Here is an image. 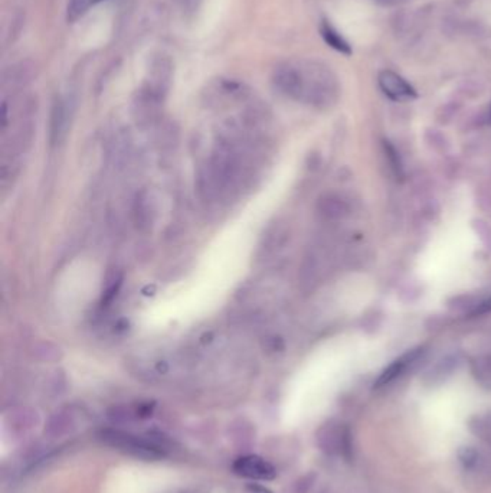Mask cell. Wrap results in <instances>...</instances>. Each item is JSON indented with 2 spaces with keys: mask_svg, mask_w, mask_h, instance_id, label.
Returning a JSON list of instances; mask_svg holds the SVG:
<instances>
[{
  "mask_svg": "<svg viewBox=\"0 0 491 493\" xmlns=\"http://www.w3.org/2000/svg\"><path fill=\"white\" fill-rule=\"evenodd\" d=\"M300 72L301 98L308 106L330 109L339 98V86L331 71L313 61H296Z\"/></svg>",
  "mask_w": 491,
  "mask_h": 493,
  "instance_id": "1",
  "label": "cell"
},
{
  "mask_svg": "<svg viewBox=\"0 0 491 493\" xmlns=\"http://www.w3.org/2000/svg\"><path fill=\"white\" fill-rule=\"evenodd\" d=\"M287 234L281 227H272L267 231L264 236L263 244H261V251L265 255H270L271 252H275V250L282 248L284 241H286Z\"/></svg>",
  "mask_w": 491,
  "mask_h": 493,
  "instance_id": "17",
  "label": "cell"
},
{
  "mask_svg": "<svg viewBox=\"0 0 491 493\" xmlns=\"http://www.w3.org/2000/svg\"><path fill=\"white\" fill-rule=\"evenodd\" d=\"M34 355H35V358H38L41 360L50 362V360L60 359L62 352H61L60 346H57L53 342H39L34 348Z\"/></svg>",
  "mask_w": 491,
  "mask_h": 493,
  "instance_id": "20",
  "label": "cell"
},
{
  "mask_svg": "<svg viewBox=\"0 0 491 493\" xmlns=\"http://www.w3.org/2000/svg\"><path fill=\"white\" fill-rule=\"evenodd\" d=\"M478 203L481 208H484V210H490L491 208V192L487 191L485 194H481L478 196Z\"/></svg>",
  "mask_w": 491,
  "mask_h": 493,
  "instance_id": "24",
  "label": "cell"
},
{
  "mask_svg": "<svg viewBox=\"0 0 491 493\" xmlns=\"http://www.w3.org/2000/svg\"><path fill=\"white\" fill-rule=\"evenodd\" d=\"M490 119H491V109H490Z\"/></svg>",
  "mask_w": 491,
  "mask_h": 493,
  "instance_id": "26",
  "label": "cell"
},
{
  "mask_svg": "<svg viewBox=\"0 0 491 493\" xmlns=\"http://www.w3.org/2000/svg\"><path fill=\"white\" fill-rule=\"evenodd\" d=\"M317 214L326 221H343L352 214L349 199L338 192L323 194L317 201Z\"/></svg>",
  "mask_w": 491,
  "mask_h": 493,
  "instance_id": "10",
  "label": "cell"
},
{
  "mask_svg": "<svg viewBox=\"0 0 491 493\" xmlns=\"http://www.w3.org/2000/svg\"><path fill=\"white\" fill-rule=\"evenodd\" d=\"M491 313V295L490 296H483V299L480 300L478 306L476 307V310L473 311L471 316H484Z\"/></svg>",
  "mask_w": 491,
  "mask_h": 493,
  "instance_id": "23",
  "label": "cell"
},
{
  "mask_svg": "<svg viewBox=\"0 0 491 493\" xmlns=\"http://www.w3.org/2000/svg\"><path fill=\"white\" fill-rule=\"evenodd\" d=\"M98 437L104 445L144 460H159L169 450L167 440L162 434L136 435L120 430H102Z\"/></svg>",
  "mask_w": 491,
  "mask_h": 493,
  "instance_id": "2",
  "label": "cell"
},
{
  "mask_svg": "<svg viewBox=\"0 0 491 493\" xmlns=\"http://www.w3.org/2000/svg\"><path fill=\"white\" fill-rule=\"evenodd\" d=\"M459 363H461V358H459L458 353L447 355V356L441 358L439 360H436L435 365H432L425 372V381L429 382V384H436V382L445 381L448 377L452 375L454 371L458 370Z\"/></svg>",
  "mask_w": 491,
  "mask_h": 493,
  "instance_id": "12",
  "label": "cell"
},
{
  "mask_svg": "<svg viewBox=\"0 0 491 493\" xmlns=\"http://www.w3.org/2000/svg\"><path fill=\"white\" fill-rule=\"evenodd\" d=\"M248 489L251 490V493H271L268 489H265L263 486H258V485H251Z\"/></svg>",
  "mask_w": 491,
  "mask_h": 493,
  "instance_id": "25",
  "label": "cell"
},
{
  "mask_svg": "<svg viewBox=\"0 0 491 493\" xmlns=\"http://www.w3.org/2000/svg\"><path fill=\"white\" fill-rule=\"evenodd\" d=\"M483 296H476V295H459L454 296L447 302V306L454 313H462V315H473V311L478 306L480 300Z\"/></svg>",
  "mask_w": 491,
  "mask_h": 493,
  "instance_id": "16",
  "label": "cell"
},
{
  "mask_svg": "<svg viewBox=\"0 0 491 493\" xmlns=\"http://www.w3.org/2000/svg\"><path fill=\"white\" fill-rule=\"evenodd\" d=\"M133 222L140 232H150L158 221V202L151 191L141 189L133 201Z\"/></svg>",
  "mask_w": 491,
  "mask_h": 493,
  "instance_id": "6",
  "label": "cell"
},
{
  "mask_svg": "<svg viewBox=\"0 0 491 493\" xmlns=\"http://www.w3.org/2000/svg\"><path fill=\"white\" fill-rule=\"evenodd\" d=\"M471 372L477 382L491 389V353L474 358L471 360Z\"/></svg>",
  "mask_w": 491,
  "mask_h": 493,
  "instance_id": "15",
  "label": "cell"
},
{
  "mask_svg": "<svg viewBox=\"0 0 491 493\" xmlns=\"http://www.w3.org/2000/svg\"><path fill=\"white\" fill-rule=\"evenodd\" d=\"M458 459L462 469L469 473H478L487 469V460L478 450L474 447H462L458 452Z\"/></svg>",
  "mask_w": 491,
  "mask_h": 493,
  "instance_id": "13",
  "label": "cell"
},
{
  "mask_svg": "<svg viewBox=\"0 0 491 493\" xmlns=\"http://www.w3.org/2000/svg\"><path fill=\"white\" fill-rule=\"evenodd\" d=\"M320 34H321V38L324 39V42L336 49L338 52H340V54H345V55H352V46L349 45V42L338 32L336 31L333 26L327 22V20H323L321 25H320Z\"/></svg>",
  "mask_w": 491,
  "mask_h": 493,
  "instance_id": "14",
  "label": "cell"
},
{
  "mask_svg": "<svg viewBox=\"0 0 491 493\" xmlns=\"http://www.w3.org/2000/svg\"><path fill=\"white\" fill-rule=\"evenodd\" d=\"M248 94L244 84L232 80H219L214 83L208 91V100L214 104L244 100Z\"/></svg>",
  "mask_w": 491,
  "mask_h": 493,
  "instance_id": "11",
  "label": "cell"
},
{
  "mask_svg": "<svg viewBox=\"0 0 491 493\" xmlns=\"http://www.w3.org/2000/svg\"><path fill=\"white\" fill-rule=\"evenodd\" d=\"M378 83L382 93L387 98H391L394 101H408V100L417 98L415 88H413L406 80H403L399 74L391 69L382 71L378 76Z\"/></svg>",
  "mask_w": 491,
  "mask_h": 493,
  "instance_id": "9",
  "label": "cell"
},
{
  "mask_svg": "<svg viewBox=\"0 0 491 493\" xmlns=\"http://www.w3.org/2000/svg\"><path fill=\"white\" fill-rule=\"evenodd\" d=\"M383 149H385L387 163H389V168L394 172V175L398 179H403L405 172H403V165H402V161H401V156H399L398 150L391 144V142H383Z\"/></svg>",
  "mask_w": 491,
  "mask_h": 493,
  "instance_id": "19",
  "label": "cell"
},
{
  "mask_svg": "<svg viewBox=\"0 0 491 493\" xmlns=\"http://www.w3.org/2000/svg\"><path fill=\"white\" fill-rule=\"evenodd\" d=\"M317 443L327 454L347 456L352 449L349 428L336 423H329L319 430Z\"/></svg>",
  "mask_w": 491,
  "mask_h": 493,
  "instance_id": "4",
  "label": "cell"
},
{
  "mask_svg": "<svg viewBox=\"0 0 491 493\" xmlns=\"http://www.w3.org/2000/svg\"><path fill=\"white\" fill-rule=\"evenodd\" d=\"M72 112L74 102L71 98H55L49 119V143L53 147H57L65 142L72 119Z\"/></svg>",
  "mask_w": 491,
  "mask_h": 493,
  "instance_id": "3",
  "label": "cell"
},
{
  "mask_svg": "<svg viewBox=\"0 0 491 493\" xmlns=\"http://www.w3.org/2000/svg\"><path fill=\"white\" fill-rule=\"evenodd\" d=\"M425 348L420 346V348H413L408 352H405L403 355H401L398 359H395L391 365H387L382 374L379 375L375 386L380 388V386H386L392 384L394 381L399 379L402 375H405L410 368H413L417 365V363L425 356Z\"/></svg>",
  "mask_w": 491,
  "mask_h": 493,
  "instance_id": "7",
  "label": "cell"
},
{
  "mask_svg": "<svg viewBox=\"0 0 491 493\" xmlns=\"http://www.w3.org/2000/svg\"><path fill=\"white\" fill-rule=\"evenodd\" d=\"M471 227L474 232L477 234V237L483 243V245L491 251V227L481 218H476L471 221Z\"/></svg>",
  "mask_w": 491,
  "mask_h": 493,
  "instance_id": "21",
  "label": "cell"
},
{
  "mask_svg": "<svg viewBox=\"0 0 491 493\" xmlns=\"http://www.w3.org/2000/svg\"><path fill=\"white\" fill-rule=\"evenodd\" d=\"M173 78V65L166 57H156L148 68V78L144 86L147 90L165 100Z\"/></svg>",
  "mask_w": 491,
  "mask_h": 493,
  "instance_id": "8",
  "label": "cell"
},
{
  "mask_svg": "<svg viewBox=\"0 0 491 493\" xmlns=\"http://www.w3.org/2000/svg\"><path fill=\"white\" fill-rule=\"evenodd\" d=\"M232 471L241 478L256 482H268L277 476L274 466L256 454H245L238 457L232 464Z\"/></svg>",
  "mask_w": 491,
  "mask_h": 493,
  "instance_id": "5",
  "label": "cell"
},
{
  "mask_svg": "<svg viewBox=\"0 0 491 493\" xmlns=\"http://www.w3.org/2000/svg\"><path fill=\"white\" fill-rule=\"evenodd\" d=\"M102 0H69L68 4V20L74 22L84 16L91 8L101 4Z\"/></svg>",
  "mask_w": 491,
  "mask_h": 493,
  "instance_id": "18",
  "label": "cell"
},
{
  "mask_svg": "<svg viewBox=\"0 0 491 493\" xmlns=\"http://www.w3.org/2000/svg\"><path fill=\"white\" fill-rule=\"evenodd\" d=\"M425 139H427L428 146L436 151L445 153L450 149V143H448L447 137L443 133H439L438 130H428L427 135H425Z\"/></svg>",
  "mask_w": 491,
  "mask_h": 493,
  "instance_id": "22",
  "label": "cell"
}]
</instances>
